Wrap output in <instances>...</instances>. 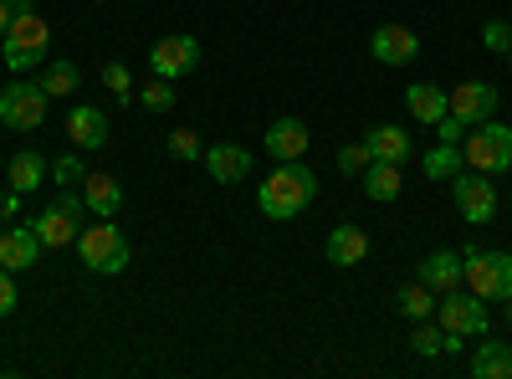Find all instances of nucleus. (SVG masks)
<instances>
[{"label":"nucleus","instance_id":"e433bc0d","mask_svg":"<svg viewBox=\"0 0 512 379\" xmlns=\"http://www.w3.org/2000/svg\"><path fill=\"white\" fill-rule=\"evenodd\" d=\"M16 216H21V190H0V221L11 226Z\"/></svg>","mask_w":512,"mask_h":379},{"label":"nucleus","instance_id":"1a4fd4ad","mask_svg":"<svg viewBox=\"0 0 512 379\" xmlns=\"http://www.w3.org/2000/svg\"><path fill=\"white\" fill-rule=\"evenodd\" d=\"M451 195H456V210H461V221H472V226H492L497 221V190H492V175H461L456 170V185H451Z\"/></svg>","mask_w":512,"mask_h":379},{"label":"nucleus","instance_id":"423d86ee","mask_svg":"<svg viewBox=\"0 0 512 379\" xmlns=\"http://www.w3.org/2000/svg\"><path fill=\"white\" fill-rule=\"evenodd\" d=\"M82 216H88V200L72 195V190H62V195L31 221V231L41 236V246L57 251V246H72V241L82 236Z\"/></svg>","mask_w":512,"mask_h":379},{"label":"nucleus","instance_id":"4be33fe9","mask_svg":"<svg viewBox=\"0 0 512 379\" xmlns=\"http://www.w3.org/2000/svg\"><path fill=\"white\" fill-rule=\"evenodd\" d=\"M36 82H41V93H47V98H72L77 82H82V72H77V62H67V57H47Z\"/></svg>","mask_w":512,"mask_h":379},{"label":"nucleus","instance_id":"9b49d317","mask_svg":"<svg viewBox=\"0 0 512 379\" xmlns=\"http://www.w3.org/2000/svg\"><path fill=\"white\" fill-rule=\"evenodd\" d=\"M497 103H502V93L492 88V82H482V77H472V82H461L456 93H446V113L461 118L466 129H472V123H487L497 113Z\"/></svg>","mask_w":512,"mask_h":379},{"label":"nucleus","instance_id":"c9c22d12","mask_svg":"<svg viewBox=\"0 0 512 379\" xmlns=\"http://www.w3.org/2000/svg\"><path fill=\"white\" fill-rule=\"evenodd\" d=\"M436 134H441V144H461V139H466V123H461V118H451V113H446V118H441V123H436Z\"/></svg>","mask_w":512,"mask_h":379},{"label":"nucleus","instance_id":"9d476101","mask_svg":"<svg viewBox=\"0 0 512 379\" xmlns=\"http://www.w3.org/2000/svg\"><path fill=\"white\" fill-rule=\"evenodd\" d=\"M149 67H154V77H169V82H180V77H190L195 67H200V41L195 36H159L154 47H149Z\"/></svg>","mask_w":512,"mask_h":379},{"label":"nucleus","instance_id":"f03ea898","mask_svg":"<svg viewBox=\"0 0 512 379\" xmlns=\"http://www.w3.org/2000/svg\"><path fill=\"white\" fill-rule=\"evenodd\" d=\"M52 57V26L47 16H36V6L16 11L6 36H0V62H6L11 72H31Z\"/></svg>","mask_w":512,"mask_h":379},{"label":"nucleus","instance_id":"c85d7f7f","mask_svg":"<svg viewBox=\"0 0 512 379\" xmlns=\"http://www.w3.org/2000/svg\"><path fill=\"white\" fill-rule=\"evenodd\" d=\"M139 103H144L149 113H169V108H175V82H169V77H154L149 88L139 93Z\"/></svg>","mask_w":512,"mask_h":379},{"label":"nucleus","instance_id":"5701e85b","mask_svg":"<svg viewBox=\"0 0 512 379\" xmlns=\"http://www.w3.org/2000/svg\"><path fill=\"white\" fill-rule=\"evenodd\" d=\"M405 108H410L415 123H431L436 129V123L446 118V93L436 88V82H415V88L405 93Z\"/></svg>","mask_w":512,"mask_h":379},{"label":"nucleus","instance_id":"bb28decb","mask_svg":"<svg viewBox=\"0 0 512 379\" xmlns=\"http://www.w3.org/2000/svg\"><path fill=\"white\" fill-rule=\"evenodd\" d=\"M456 170H461V144H436L425 154V175L431 180H451Z\"/></svg>","mask_w":512,"mask_h":379},{"label":"nucleus","instance_id":"f257e3e1","mask_svg":"<svg viewBox=\"0 0 512 379\" xmlns=\"http://www.w3.org/2000/svg\"><path fill=\"white\" fill-rule=\"evenodd\" d=\"M318 195V175L308 170L303 159H282L277 170L262 180V190H256V205H262L267 221H292L297 210H308Z\"/></svg>","mask_w":512,"mask_h":379},{"label":"nucleus","instance_id":"b1692460","mask_svg":"<svg viewBox=\"0 0 512 379\" xmlns=\"http://www.w3.org/2000/svg\"><path fill=\"white\" fill-rule=\"evenodd\" d=\"M6 180H11V190H21V195L41 190V180H47V159H41L36 149L11 154V170H6Z\"/></svg>","mask_w":512,"mask_h":379},{"label":"nucleus","instance_id":"dca6fc26","mask_svg":"<svg viewBox=\"0 0 512 379\" xmlns=\"http://www.w3.org/2000/svg\"><path fill=\"white\" fill-rule=\"evenodd\" d=\"M200 159H205V170H210L216 185H241L251 175V149H241V144H216V149H205Z\"/></svg>","mask_w":512,"mask_h":379},{"label":"nucleus","instance_id":"7c9ffc66","mask_svg":"<svg viewBox=\"0 0 512 379\" xmlns=\"http://www.w3.org/2000/svg\"><path fill=\"white\" fill-rule=\"evenodd\" d=\"M52 180L67 190V185H82V180H88V170H82L77 154H62V159H52Z\"/></svg>","mask_w":512,"mask_h":379},{"label":"nucleus","instance_id":"0eeeda50","mask_svg":"<svg viewBox=\"0 0 512 379\" xmlns=\"http://www.w3.org/2000/svg\"><path fill=\"white\" fill-rule=\"evenodd\" d=\"M0 123L16 134H36L47 123V93H41V82H11L0 93Z\"/></svg>","mask_w":512,"mask_h":379},{"label":"nucleus","instance_id":"7ed1b4c3","mask_svg":"<svg viewBox=\"0 0 512 379\" xmlns=\"http://www.w3.org/2000/svg\"><path fill=\"white\" fill-rule=\"evenodd\" d=\"M461 282H466V292H477L482 303H507L512 298V257L507 251L466 246L461 251Z\"/></svg>","mask_w":512,"mask_h":379},{"label":"nucleus","instance_id":"ea45409f","mask_svg":"<svg viewBox=\"0 0 512 379\" xmlns=\"http://www.w3.org/2000/svg\"><path fill=\"white\" fill-rule=\"evenodd\" d=\"M507 57H512V52H507Z\"/></svg>","mask_w":512,"mask_h":379},{"label":"nucleus","instance_id":"473e14b6","mask_svg":"<svg viewBox=\"0 0 512 379\" xmlns=\"http://www.w3.org/2000/svg\"><path fill=\"white\" fill-rule=\"evenodd\" d=\"M338 170H344V175H364V170H369V144L338 149Z\"/></svg>","mask_w":512,"mask_h":379},{"label":"nucleus","instance_id":"20e7f679","mask_svg":"<svg viewBox=\"0 0 512 379\" xmlns=\"http://www.w3.org/2000/svg\"><path fill=\"white\" fill-rule=\"evenodd\" d=\"M461 164L477 175H507L512 170V123H472V134L461 139Z\"/></svg>","mask_w":512,"mask_h":379},{"label":"nucleus","instance_id":"cd10ccee","mask_svg":"<svg viewBox=\"0 0 512 379\" xmlns=\"http://www.w3.org/2000/svg\"><path fill=\"white\" fill-rule=\"evenodd\" d=\"M410 344H415L420 359H431V354H441V344H446V328H436L431 318H420L415 333H410Z\"/></svg>","mask_w":512,"mask_h":379},{"label":"nucleus","instance_id":"ddd939ff","mask_svg":"<svg viewBox=\"0 0 512 379\" xmlns=\"http://www.w3.org/2000/svg\"><path fill=\"white\" fill-rule=\"evenodd\" d=\"M67 139L77 154H88V149H103L108 144V113L103 108H88V103H77L67 113Z\"/></svg>","mask_w":512,"mask_h":379},{"label":"nucleus","instance_id":"aec40b11","mask_svg":"<svg viewBox=\"0 0 512 379\" xmlns=\"http://www.w3.org/2000/svg\"><path fill=\"white\" fill-rule=\"evenodd\" d=\"M82 200H88L93 216L113 221L118 210H123V185H118L113 175H88V180H82Z\"/></svg>","mask_w":512,"mask_h":379},{"label":"nucleus","instance_id":"39448f33","mask_svg":"<svg viewBox=\"0 0 512 379\" xmlns=\"http://www.w3.org/2000/svg\"><path fill=\"white\" fill-rule=\"evenodd\" d=\"M77 251H82V262H88V272H98V277H118L128 262H134V246H128L123 226H113L103 216L93 226H82Z\"/></svg>","mask_w":512,"mask_h":379},{"label":"nucleus","instance_id":"2f4dec72","mask_svg":"<svg viewBox=\"0 0 512 379\" xmlns=\"http://www.w3.org/2000/svg\"><path fill=\"white\" fill-rule=\"evenodd\" d=\"M169 154L185 159V164L200 159V154H205V149H200V134H195V129H175V134H169Z\"/></svg>","mask_w":512,"mask_h":379},{"label":"nucleus","instance_id":"58836bf2","mask_svg":"<svg viewBox=\"0 0 512 379\" xmlns=\"http://www.w3.org/2000/svg\"><path fill=\"white\" fill-rule=\"evenodd\" d=\"M502 308H507V328H512V298H507V303H502Z\"/></svg>","mask_w":512,"mask_h":379},{"label":"nucleus","instance_id":"c756f323","mask_svg":"<svg viewBox=\"0 0 512 379\" xmlns=\"http://www.w3.org/2000/svg\"><path fill=\"white\" fill-rule=\"evenodd\" d=\"M103 82H108V93H113L118 103H134V98H139V93H134V77H128L123 62H108V67H103Z\"/></svg>","mask_w":512,"mask_h":379},{"label":"nucleus","instance_id":"6ab92c4d","mask_svg":"<svg viewBox=\"0 0 512 379\" xmlns=\"http://www.w3.org/2000/svg\"><path fill=\"white\" fill-rule=\"evenodd\" d=\"M359 180H364V195H369L374 205H390V200H400V190H405L400 164H390V159H369V170H364Z\"/></svg>","mask_w":512,"mask_h":379},{"label":"nucleus","instance_id":"412c9836","mask_svg":"<svg viewBox=\"0 0 512 379\" xmlns=\"http://www.w3.org/2000/svg\"><path fill=\"white\" fill-rule=\"evenodd\" d=\"M364 144H369V159H390V164L410 159V134L400 129V123H379V129L364 134Z\"/></svg>","mask_w":512,"mask_h":379},{"label":"nucleus","instance_id":"4468645a","mask_svg":"<svg viewBox=\"0 0 512 379\" xmlns=\"http://www.w3.org/2000/svg\"><path fill=\"white\" fill-rule=\"evenodd\" d=\"M323 251H328V262H333V267H359V262L369 257V231L354 226V221H338V226L328 231Z\"/></svg>","mask_w":512,"mask_h":379},{"label":"nucleus","instance_id":"72a5a7b5","mask_svg":"<svg viewBox=\"0 0 512 379\" xmlns=\"http://www.w3.org/2000/svg\"><path fill=\"white\" fill-rule=\"evenodd\" d=\"M482 41H487V52H502V57H507V52H512V26H507V21H487V26H482Z\"/></svg>","mask_w":512,"mask_h":379},{"label":"nucleus","instance_id":"6e6552de","mask_svg":"<svg viewBox=\"0 0 512 379\" xmlns=\"http://www.w3.org/2000/svg\"><path fill=\"white\" fill-rule=\"evenodd\" d=\"M436 318L446 333H461V339H477V333H487V303L477 298V292H446V298H436Z\"/></svg>","mask_w":512,"mask_h":379},{"label":"nucleus","instance_id":"4c0bfd02","mask_svg":"<svg viewBox=\"0 0 512 379\" xmlns=\"http://www.w3.org/2000/svg\"><path fill=\"white\" fill-rule=\"evenodd\" d=\"M26 6H31V0H0V36H6L11 16H16V11H26Z\"/></svg>","mask_w":512,"mask_h":379},{"label":"nucleus","instance_id":"a878e982","mask_svg":"<svg viewBox=\"0 0 512 379\" xmlns=\"http://www.w3.org/2000/svg\"><path fill=\"white\" fill-rule=\"evenodd\" d=\"M400 313L410 318V323H420V318H431L436 313V292L431 287H425V282H410V287H400Z\"/></svg>","mask_w":512,"mask_h":379},{"label":"nucleus","instance_id":"f3484780","mask_svg":"<svg viewBox=\"0 0 512 379\" xmlns=\"http://www.w3.org/2000/svg\"><path fill=\"white\" fill-rule=\"evenodd\" d=\"M267 154L282 164V159H303L308 154V123L303 118H277L267 129Z\"/></svg>","mask_w":512,"mask_h":379},{"label":"nucleus","instance_id":"f8f14e48","mask_svg":"<svg viewBox=\"0 0 512 379\" xmlns=\"http://www.w3.org/2000/svg\"><path fill=\"white\" fill-rule=\"evenodd\" d=\"M369 52H374L384 67H405V62L420 57V36H415L410 26H400V21H384V26H374V36H369Z\"/></svg>","mask_w":512,"mask_h":379},{"label":"nucleus","instance_id":"a211bd4d","mask_svg":"<svg viewBox=\"0 0 512 379\" xmlns=\"http://www.w3.org/2000/svg\"><path fill=\"white\" fill-rule=\"evenodd\" d=\"M420 282L436 292V298H446V292L461 287V251H431V257L420 262Z\"/></svg>","mask_w":512,"mask_h":379},{"label":"nucleus","instance_id":"f704fd0d","mask_svg":"<svg viewBox=\"0 0 512 379\" xmlns=\"http://www.w3.org/2000/svg\"><path fill=\"white\" fill-rule=\"evenodd\" d=\"M11 277H16V272H6V267H0V318H11V313H16V303H21Z\"/></svg>","mask_w":512,"mask_h":379},{"label":"nucleus","instance_id":"2eb2a0df","mask_svg":"<svg viewBox=\"0 0 512 379\" xmlns=\"http://www.w3.org/2000/svg\"><path fill=\"white\" fill-rule=\"evenodd\" d=\"M41 262V236L31 226H6L0 231V267L6 272H26Z\"/></svg>","mask_w":512,"mask_h":379},{"label":"nucleus","instance_id":"393cba45","mask_svg":"<svg viewBox=\"0 0 512 379\" xmlns=\"http://www.w3.org/2000/svg\"><path fill=\"white\" fill-rule=\"evenodd\" d=\"M472 374L477 379H512V349L507 344H482L477 359H472Z\"/></svg>","mask_w":512,"mask_h":379}]
</instances>
